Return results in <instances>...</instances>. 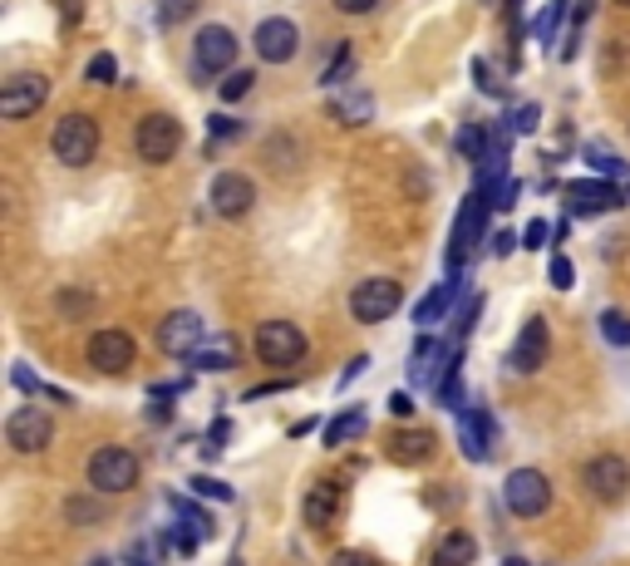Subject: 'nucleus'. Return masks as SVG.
Masks as SVG:
<instances>
[{"mask_svg": "<svg viewBox=\"0 0 630 566\" xmlns=\"http://www.w3.org/2000/svg\"><path fill=\"white\" fill-rule=\"evenodd\" d=\"M98 143H104V133H98L94 114H65V119L55 123V133H49V153H55L65 168H84V163H94Z\"/></svg>", "mask_w": 630, "mask_h": 566, "instance_id": "1", "label": "nucleus"}, {"mask_svg": "<svg viewBox=\"0 0 630 566\" xmlns=\"http://www.w3.org/2000/svg\"><path fill=\"white\" fill-rule=\"evenodd\" d=\"M236 55H242V45H236V35L226 31V25H202L197 45H192V80L212 84L217 74L226 80V74L236 70Z\"/></svg>", "mask_w": 630, "mask_h": 566, "instance_id": "2", "label": "nucleus"}, {"mask_svg": "<svg viewBox=\"0 0 630 566\" xmlns=\"http://www.w3.org/2000/svg\"><path fill=\"white\" fill-rule=\"evenodd\" d=\"M305 350H311V340H305V330L295 326V320H261L256 326V359L271 369H291L305 359Z\"/></svg>", "mask_w": 630, "mask_h": 566, "instance_id": "3", "label": "nucleus"}, {"mask_svg": "<svg viewBox=\"0 0 630 566\" xmlns=\"http://www.w3.org/2000/svg\"><path fill=\"white\" fill-rule=\"evenodd\" d=\"M133 149L143 163L163 168V163H173L177 149H183V123H177L173 114H143L133 129Z\"/></svg>", "mask_w": 630, "mask_h": 566, "instance_id": "4", "label": "nucleus"}, {"mask_svg": "<svg viewBox=\"0 0 630 566\" xmlns=\"http://www.w3.org/2000/svg\"><path fill=\"white\" fill-rule=\"evenodd\" d=\"M133 483H138V458L128 453V448L104 444V448L89 453V487H94V493L118 497V493H128Z\"/></svg>", "mask_w": 630, "mask_h": 566, "instance_id": "5", "label": "nucleus"}, {"mask_svg": "<svg viewBox=\"0 0 630 566\" xmlns=\"http://www.w3.org/2000/svg\"><path fill=\"white\" fill-rule=\"evenodd\" d=\"M502 503L512 517H541L551 507V483L541 468H512L502 483Z\"/></svg>", "mask_w": 630, "mask_h": 566, "instance_id": "6", "label": "nucleus"}, {"mask_svg": "<svg viewBox=\"0 0 630 566\" xmlns=\"http://www.w3.org/2000/svg\"><path fill=\"white\" fill-rule=\"evenodd\" d=\"M404 300V286L394 276H370L360 281V286L350 291V316L360 320V326H380V320H389L394 310H399Z\"/></svg>", "mask_w": 630, "mask_h": 566, "instance_id": "7", "label": "nucleus"}, {"mask_svg": "<svg viewBox=\"0 0 630 566\" xmlns=\"http://www.w3.org/2000/svg\"><path fill=\"white\" fill-rule=\"evenodd\" d=\"M488 202L478 198V192H468V198L458 202V217H453V237H448V271H463L472 257V247H478L482 227H488Z\"/></svg>", "mask_w": 630, "mask_h": 566, "instance_id": "8", "label": "nucleus"}, {"mask_svg": "<svg viewBox=\"0 0 630 566\" xmlns=\"http://www.w3.org/2000/svg\"><path fill=\"white\" fill-rule=\"evenodd\" d=\"M207 345V326L197 310H173V316L158 320V350L173 359H192Z\"/></svg>", "mask_w": 630, "mask_h": 566, "instance_id": "9", "label": "nucleus"}, {"mask_svg": "<svg viewBox=\"0 0 630 566\" xmlns=\"http://www.w3.org/2000/svg\"><path fill=\"white\" fill-rule=\"evenodd\" d=\"M84 355H89V365H94L98 375H128L133 359H138V345H133L128 330H98V335H89Z\"/></svg>", "mask_w": 630, "mask_h": 566, "instance_id": "10", "label": "nucleus"}, {"mask_svg": "<svg viewBox=\"0 0 630 566\" xmlns=\"http://www.w3.org/2000/svg\"><path fill=\"white\" fill-rule=\"evenodd\" d=\"M581 483H586L591 497H600V503H620V497L630 493V463L620 453H596L581 468Z\"/></svg>", "mask_w": 630, "mask_h": 566, "instance_id": "11", "label": "nucleus"}, {"mask_svg": "<svg viewBox=\"0 0 630 566\" xmlns=\"http://www.w3.org/2000/svg\"><path fill=\"white\" fill-rule=\"evenodd\" d=\"M5 438H10L15 453H45L49 438H55V418H49L45 409L25 404V409H15V414L5 418Z\"/></svg>", "mask_w": 630, "mask_h": 566, "instance_id": "12", "label": "nucleus"}, {"mask_svg": "<svg viewBox=\"0 0 630 566\" xmlns=\"http://www.w3.org/2000/svg\"><path fill=\"white\" fill-rule=\"evenodd\" d=\"M49 99V80L45 74H10L5 84H0V114L5 119H30V114L39 109V104Z\"/></svg>", "mask_w": 630, "mask_h": 566, "instance_id": "13", "label": "nucleus"}, {"mask_svg": "<svg viewBox=\"0 0 630 566\" xmlns=\"http://www.w3.org/2000/svg\"><path fill=\"white\" fill-rule=\"evenodd\" d=\"M256 208V182L246 178V173H217L212 178V212L226 222L246 217V212Z\"/></svg>", "mask_w": 630, "mask_h": 566, "instance_id": "14", "label": "nucleus"}, {"mask_svg": "<svg viewBox=\"0 0 630 566\" xmlns=\"http://www.w3.org/2000/svg\"><path fill=\"white\" fill-rule=\"evenodd\" d=\"M547 350H551V330H547V320H541V316H532L527 326H522L517 345H512L508 365L517 369V375H537V369L547 365Z\"/></svg>", "mask_w": 630, "mask_h": 566, "instance_id": "15", "label": "nucleus"}, {"mask_svg": "<svg viewBox=\"0 0 630 566\" xmlns=\"http://www.w3.org/2000/svg\"><path fill=\"white\" fill-rule=\"evenodd\" d=\"M384 453L404 468H419L439 453V434H433V428H394V434L384 438Z\"/></svg>", "mask_w": 630, "mask_h": 566, "instance_id": "16", "label": "nucleus"}, {"mask_svg": "<svg viewBox=\"0 0 630 566\" xmlns=\"http://www.w3.org/2000/svg\"><path fill=\"white\" fill-rule=\"evenodd\" d=\"M295 50H301V35H295V25L285 15H271V21L256 25V55L266 64H285Z\"/></svg>", "mask_w": 630, "mask_h": 566, "instance_id": "17", "label": "nucleus"}, {"mask_svg": "<svg viewBox=\"0 0 630 566\" xmlns=\"http://www.w3.org/2000/svg\"><path fill=\"white\" fill-rule=\"evenodd\" d=\"M340 507H345V487L335 483V477H320V483L305 493V522H311L315 532H330V527L340 522Z\"/></svg>", "mask_w": 630, "mask_h": 566, "instance_id": "18", "label": "nucleus"}, {"mask_svg": "<svg viewBox=\"0 0 630 566\" xmlns=\"http://www.w3.org/2000/svg\"><path fill=\"white\" fill-rule=\"evenodd\" d=\"M492 438H498L492 418L482 414V409H463V434H458V444H463V453H468L472 463H488V458H492Z\"/></svg>", "mask_w": 630, "mask_h": 566, "instance_id": "19", "label": "nucleus"}, {"mask_svg": "<svg viewBox=\"0 0 630 566\" xmlns=\"http://www.w3.org/2000/svg\"><path fill=\"white\" fill-rule=\"evenodd\" d=\"M620 202H626V192L610 188V182L600 178H586V182H571V212H616Z\"/></svg>", "mask_w": 630, "mask_h": 566, "instance_id": "20", "label": "nucleus"}, {"mask_svg": "<svg viewBox=\"0 0 630 566\" xmlns=\"http://www.w3.org/2000/svg\"><path fill=\"white\" fill-rule=\"evenodd\" d=\"M472 556H478V536L463 532V527H453V532L439 536V546H433V562H429V566H472Z\"/></svg>", "mask_w": 630, "mask_h": 566, "instance_id": "21", "label": "nucleus"}, {"mask_svg": "<svg viewBox=\"0 0 630 566\" xmlns=\"http://www.w3.org/2000/svg\"><path fill=\"white\" fill-rule=\"evenodd\" d=\"M453 143H458L463 158L478 163V168H482V163L492 158V149H498V129H488V123H463L458 139H453Z\"/></svg>", "mask_w": 630, "mask_h": 566, "instance_id": "22", "label": "nucleus"}, {"mask_svg": "<svg viewBox=\"0 0 630 566\" xmlns=\"http://www.w3.org/2000/svg\"><path fill=\"white\" fill-rule=\"evenodd\" d=\"M167 503H173L177 522H183V532H187V536H192V542H197V546H202V542H212V532H217V527H212V517H207V512H202V507H192V503H187V497H183V493H167Z\"/></svg>", "mask_w": 630, "mask_h": 566, "instance_id": "23", "label": "nucleus"}, {"mask_svg": "<svg viewBox=\"0 0 630 566\" xmlns=\"http://www.w3.org/2000/svg\"><path fill=\"white\" fill-rule=\"evenodd\" d=\"M478 198L488 202L492 212H508L512 202H517V178H508V173H482Z\"/></svg>", "mask_w": 630, "mask_h": 566, "instance_id": "24", "label": "nucleus"}, {"mask_svg": "<svg viewBox=\"0 0 630 566\" xmlns=\"http://www.w3.org/2000/svg\"><path fill=\"white\" fill-rule=\"evenodd\" d=\"M364 434V409L354 404V409H345V414H335V424L325 428V448H340V444H350V438H360Z\"/></svg>", "mask_w": 630, "mask_h": 566, "instance_id": "25", "label": "nucleus"}, {"mask_svg": "<svg viewBox=\"0 0 630 566\" xmlns=\"http://www.w3.org/2000/svg\"><path fill=\"white\" fill-rule=\"evenodd\" d=\"M453 310V286H433L429 296L413 306V326H429V320H443Z\"/></svg>", "mask_w": 630, "mask_h": 566, "instance_id": "26", "label": "nucleus"}, {"mask_svg": "<svg viewBox=\"0 0 630 566\" xmlns=\"http://www.w3.org/2000/svg\"><path fill=\"white\" fill-rule=\"evenodd\" d=\"M600 340L616 350H630V316L626 310H600Z\"/></svg>", "mask_w": 630, "mask_h": 566, "instance_id": "27", "label": "nucleus"}, {"mask_svg": "<svg viewBox=\"0 0 630 566\" xmlns=\"http://www.w3.org/2000/svg\"><path fill=\"white\" fill-rule=\"evenodd\" d=\"M202 0H158V31H173V25L192 21Z\"/></svg>", "mask_w": 630, "mask_h": 566, "instance_id": "28", "label": "nucleus"}, {"mask_svg": "<svg viewBox=\"0 0 630 566\" xmlns=\"http://www.w3.org/2000/svg\"><path fill=\"white\" fill-rule=\"evenodd\" d=\"M330 114H335L340 123H370L374 104H370V94H360V99H340V104H330Z\"/></svg>", "mask_w": 630, "mask_h": 566, "instance_id": "29", "label": "nucleus"}, {"mask_svg": "<svg viewBox=\"0 0 630 566\" xmlns=\"http://www.w3.org/2000/svg\"><path fill=\"white\" fill-rule=\"evenodd\" d=\"M478 316H482V296L472 291V296H463V306H458V320H453V340L463 345V335H468L472 326H478Z\"/></svg>", "mask_w": 630, "mask_h": 566, "instance_id": "30", "label": "nucleus"}, {"mask_svg": "<svg viewBox=\"0 0 630 566\" xmlns=\"http://www.w3.org/2000/svg\"><path fill=\"white\" fill-rule=\"evenodd\" d=\"M187 487H192L197 497H207V503H232V497H236L222 477H207V473H192V483H187Z\"/></svg>", "mask_w": 630, "mask_h": 566, "instance_id": "31", "label": "nucleus"}, {"mask_svg": "<svg viewBox=\"0 0 630 566\" xmlns=\"http://www.w3.org/2000/svg\"><path fill=\"white\" fill-rule=\"evenodd\" d=\"M94 310V300H89V291H59V316L65 320H79Z\"/></svg>", "mask_w": 630, "mask_h": 566, "instance_id": "32", "label": "nucleus"}, {"mask_svg": "<svg viewBox=\"0 0 630 566\" xmlns=\"http://www.w3.org/2000/svg\"><path fill=\"white\" fill-rule=\"evenodd\" d=\"M252 84H256V74H252V70H232V74L222 80V90H217V94H222V104H236L246 90H252Z\"/></svg>", "mask_w": 630, "mask_h": 566, "instance_id": "33", "label": "nucleus"}, {"mask_svg": "<svg viewBox=\"0 0 630 566\" xmlns=\"http://www.w3.org/2000/svg\"><path fill=\"white\" fill-rule=\"evenodd\" d=\"M586 163H591L596 173H610V178H620V173H626V163H620L616 153H606L600 143H591V149H586Z\"/></svg>", "mask_w": 630, "mask_h": 566, "instance_id": "34", "label": "nucleus"}, {"mask_svg": "<svg viewBox=\"0 0 630 566\" xmlns=\"http://www.w3.org/2000/svg\"><path fill=\"white\" fill-rule=\"evenodd\" d=\"M65 517H69V522H98V517H104V507H98V503H89V497H69V503H65Z\"/></svg>", "mask_w": 630, "mask_h": 566, "instance_id": "35", "label": "nucleus"}, {"mask_svg": "<svg viewBox=\"0 0 630 566\" xmlns=\"http://www.w3.org/2000/svg\"><path fill=\"white\" fill-rule=\"evenodd\" d=\"M236 365V350H197L192 369H232Z\"/></svg>", "mask_w": 630, "mask_h": 566, "instance_id": "36", "label": "nucleus"}, {"mask_svg": "<svg viewBox=\"0 0 630 566\" xmlns=\"http://www.w3.org/2000/svg\"><path fill=\"white\" fill-rule=\"evenodd\" d=\"M350 60H354V50H350V45H340V50H335V60L325 64L320 84H335V80H345V74H350Z\"/></svg>", "mask_w": 630, "mask_h": 566, "instance_id": "37", "label": "nucleus"}, {"mask_svg": "<svg viewBox=\"0 0 630 566\" xmlns=\"http://www.w3.org/2000/svg\"><path fill=\"white\" fill-rule=\"evenodd\" d=\"M557 25H561V0H557V5H547V11L537 15V40H541V45H551V35H557Z\"/></svg>", "mask_w": 630, "mask_h": 566, "instance_id": "38", "label": "nucleus"}, {"mask_svg": "<svg viewBox=\"0 0 630 566\" xmlns=\"http://www.w3.org/2000/svg\"><path fill=\"white\" fill-rule=\"evenodd\" d=\"M547 276H551V286H557V291H571V281H576V271H571V261H567V257H551Z\"/></svg>", "mask_w": 630, "mask_h": 566, "instance_id": "39", "label": "nucleus"}, {"mask_svg": "<svg viewBox=\"0 0 630 566\" xmlns=\"http://www.w3.org/2000/svg\"><path fill=\"white\" fill-rule=\"evenodd\" d=\"M114 74H118L114 55H94V60H89V80H94V84H108Z\"/></svg>", "mask_w": 630, "mask_h": 566, "instance_id": "40", "label": "nucleus"}, {"mask_svg": "<svg viewBox=\"0 0 630 566\" xmlns=\"http://www.w3.org/2000/svg\"><path fill=\"white\" fill-rule=\"evenodd\" d=\"M207 133H212V139H236V133H242V123L226 119V114H212V119H207Z\"/></svg>", "mask_w": 630, "mask_h": 566, "instance_id": "41", "label": "nucleus"}, {"mask_svg": "<svg viewBox=\"0 0 630 566\" xmlns=\"http://www.w3.org/2000/svg\"><path fill=\"white\" fill-rule=\"evenodd\" d=\"M537 119H541L537 104H522V109L512 114V129H517V133H532V129H537Z\"/></svg>", "mask_w": 630, "mask_h": 566, "instance_id": "42", "label": "nucleus"}, {"mask_svg": "<svg viewBox=\"0 0 630 566\" xmlns=\"http://www.w3.org/2000/svg\"><path fill=\"white\" fill-rule=\"evenodd\" d=\"M374 5H380V0H335V11L340 15H370Z\"/></svg>", "mask_w": 630, "mask_h": 566, "instance_id": "43", "label": "nucleus"}, {"mask_svg": "<svg viewBox=\"0 0 630 566\" xmlns=\"http://www.w3.org/2000/svg\"><path fill=\"white\" fill-rule=\"evenodd\" d=\"M472 84H478L482 94H498V80L488 74V64H482V60H472Z\"/></svg>", "mask_w": 630, "mask_h": 566, "instance_id": "44", "label": "nucleus"}, {"mask_svg": "<svg viewBox=\"0 0 630 566\" xmlns=\"http://www.w3.org/2000/svg\"><path fill=\"white\" fill-rule=\"evenodd\" d=\"M330 566H374V562H370L364 552H350V546H345V552H335V556H330Z\"/></svg>", "mask_w": 630, "mask_h": 566, "instance_id": "45", "label": "nucleus"}, {"mask_svg": "<svg viewBox=\"0 0 630 566\" xmlns=\"http://www.w3.org/2000/svg\"><path fill=\"white\" fill-rule=\"evenodd\" d=\"M522 247H532V251H537V247H547V222H532V227H527V237H522Z\"/></svg>", "mask_w": 630, "mask_h": 566, "instance_id": "46", "label": "nucleus"}, {"mask_svg": "<svg viewBox=\"0 0 630 566\" xmlns=\"http://www.w3.org/2000/svg\"><path fill=\"white\" fill-rule=\"evenodd\" d=\"M512 251H517V237H512V232H498V237H492V257H512Z\"/></svg>", "mask_w": 630, "mask_h": 566, "instance_id": "47", "label": "nucleus"}, {"mask_svg": "<svg viewBox=\"0 0 630 566\" xmlns=\"http://www.w3.org/2000/svg\"><path fill=\"white\" fill-rule=\"evenodd\" d=\"M591 11H596L591 0H576V5H571V31H581V25L591 21Z\"/></svg>", "mask_w": 630, "mask_h": 566, "instance_id": "48", "label": "nucleus"}, {"mask_svg": "<svg viewBox=\"0 0 630 566\" xmlns=\"http://www.w3.org/2000/svg\"><path fill=\"white\" fill-rule=\"evenodd\" d=\"M10 375H15V385L25 389V394H35V389H39V379L30 375V365H15V369H10Z\"/></svg>", "mask_w": 630, "mask_h": 566, "instance_id": "49", "label": "nucleus"}, {"mask_svg": "<svg viewBox=\"0 0 630 566\" xmlns=\"http://www.w3.org/2000/svg\"><path fill=\"white\" fill-rule=\"evenodd\" d=\"M59 15H65V25H79V15H84V0H59Z\"/></svg>", "mask_w": 630, "mask_h": 566, "instance_id": "50", "label": "nucleus"}, {"mask_svg": "<svg viewBox=\"0 0 630 566\" xmlns=\"http://www.w3.org/2000/svg\"><path fill=\"white\" fill-rule=\"evenodd\" d=\"M389 409H394V414L409 418V414H413V399H409V394H389Z\"/></svg>", "mask_w": 630, "mask_h": 566, "instance_id": "51", "label": "nucleus"}, {"mask_svg": "<svg viewBox=\"0 0 630 566\" xmlns=\"http://www.w3.org/2000/svg\"><path fill=\"white\" fill-rule=\"evenodd\" d=\"M226 438H232V424H226V418H217V424H212V444H226Z\"/></svg>", "mask_w": 630, "mask_h": 566, "instance_id": "52", "label": "nucleus"}, {"mask_svg": "<svg viewBox=\"0 0 630 566\" xmlns=\"http://www.w3.org/2000/svg\"><path fill=\"white\" fill-rule=\"evenodd\" d=\"M148 418H158V424H167V418H173V409H167V404H158V399H153V409H148Z\"/></svg>", "mask_w": 630, "mask_h": 566, "instance_id": "53", "label": "nucleus"}, {"mask_svg": "<svg viewBox=\"0 0 630 566\" xmlns=\"http://www.w3.org/2000/svg\"><path fill=\"white\" fill-rule=\"evenodd\" d=\"M502 566H527V562H522V556H502Z\"/></svg>", "mask_w": 630, "mask_h": 566, "instance_id": "54", "label": "nucleus"}, {"mask_svg": "<svg viewBox=\"0 0 630 566\" xmlns=\"http://www.w3.org/2000/svg\"><path fill=\"white\" fill-rule=\"evenodd\" d=\"M89 566H114V562H108V556H98V562H89Z\"/></svg>", "mask_w": 630, "mask_h": 566, "instance_id": "55", "label": "nucleus"}, {"mask_svg": "<svg viewBox=\"0 0 630 566\" xmlns=\"http://www.w3.org/2000/svg\"><path fill=\"white\" fill-rule=\"evenodd\" d=\"M616 5H626V11H630V0H616Z\"/></svg>", "mask_w": 630, "mask_h": 566, "instance_id": "56", "label": "nucleus"}]
</instances>
